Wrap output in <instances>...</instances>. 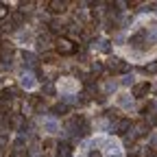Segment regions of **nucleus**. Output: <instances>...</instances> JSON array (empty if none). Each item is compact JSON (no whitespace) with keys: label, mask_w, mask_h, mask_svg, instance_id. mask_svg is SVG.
I'll use <instances>...</instances> for the list:
<instances>
[{"label":"nucleus","mask_w":157,"mask_h":157,"mask_svg":"<svg viewBox=\"0 0 157 157\" xmlns=\"http://www.w3.org/2000/svg\"><path fill=\"white\" fill-rule=\"evenodd\" d=\"M124 37V46L116 50L133 63H146L157 55V15H142Z\"/></svg>","instance_id":"obj_1"},{"label":"nucleus","mask_w":157,"mask_h":157,"mask_svg":"<svg viewBox=\"0 0 157 157\" xmlns=\"http://www.w3.org/2000/svg\"><path fill=\"white\" fill-rule=\"evenodd\" d=\"M113 105H116L118 109L127 111V113H133V111H135V101H133V96L129 94V90L116 92V94H113Z\"/></svg>","instance_id":"obj_2"},{"label":"nucleus","mask_w":157,"mask_h":157,"mask_svg":"<svg viewBox=\"0 0 157 157\" xmlns=\"http://www.w3.org/2000/svg\"><path fill=\"white\" fill-rule=\"evenodd\" d=\"M57 92L61 94V96H66V98H72L78 92V81L72 78V76H61L57 81Z\"/></svg>","instance_id":"obj_3"},{"label":"nucleus","mask_w":157,"mask_h":157,"mask_svg":"<svg viewBox=\"0 0 157 157\" xmlns=\"http://www.w3.org/2000/svg\"><path fill=\"white\" fill-rule=\"evenodd\" d=\"M39 129H42L46 135H57L59 131H61V124H59V120H55V118H42V122H39Z\"/></svg>","instance_id":"obj_4"},{"label":"nucleus","mask_w":157,"mask_h":157,"mask_svg":"<svg viewBox=\"0 0 157 157\" xmlns=\"http://www.w3.org/2000/svg\"><path fill=\"white\" fill-rule=\"evenodd\" d=\"M17 83H20V87H22V90L33 92V90L37 87V78H35V74H31V72H22V74H20V78H17Z\"/></svg>","instance_id":"obj_5"},{"label":"nucleus","mask_w":157,"mask_h":157,"mask_svg":"<svg viewBox=\"0 0 157 157\" xmlns=\"http://www.w3.org/2000/svg\"><path fill=\"white\" fill-rule=\"evenodd\" d=\"M17 44H22V46H31L33 44V33L29 31V29H24L22 33H17Z\"/></svg>","instance_id":"obj_6"},{"label":"nucleus","mask_w":157,"mask_h":157,"mask_svg":"<svg viewBox=\"0 0 157 157\" xmlns=\"http://www.w3.org/2000/svg\"><path fill=\"white\" fill-rule=\"evenodd\" d=\"M133 81H135V76H133V74H124V76H122V85H124V87H129Z\"/></svg>","instance_id":"obj_7"}]
</instances>
